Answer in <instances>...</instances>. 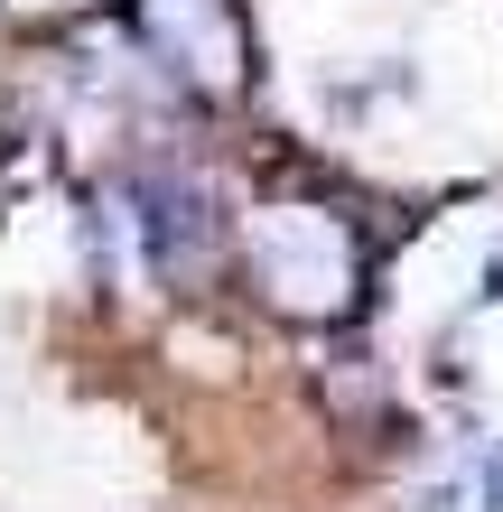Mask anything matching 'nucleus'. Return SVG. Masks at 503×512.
Masks as SVG:
<instances>
[{
    "label": "nucleus",
    "mask_w": 503,
    "mask_h": 512,
    "mask_svg": "<svg viewBox=\"0 0 503 512\" xmlns=\"http://www.w3.org/2000/svg\"><path fill=\"white\" fill-rule=\"evenodd\" d=\"M252 289L271 298L280 317H345L354 289H364V243H354V224L336 205H261L252 233Z\"/></svg>",
    "instance_id": "f257e3e1"
},
{
    "label": "nucleus",
    "mask_w": 503,
    "mask_h": 512,
    "mask_svg": "<svg viewBox=\"0 0 503 512\" xmlns=\"http://www.w3.org/2000/svg\"><path fill=\"white\" fill-rule=\"evenodd\" d=\"M131 28L159 66L205 103H233L252 84V28L233 0H131Z\"/></svg>",
    "instance_id": "f03ea898"
},
{
    "label": "nucleus",
    "mask_w": 503,
    "mask_h": 512,
    "mask_svg": "<svg viewBox=\"0 0 503 512\" xmlns=\"http://www.w3.org/2000/svg\"><path fill=\"white\" fill-rule=\"evenodd\" d=\"M140 233H150V261L177 280V270H196V261H205V243H215V215H205V196H196V187L150 177V187H140Z\"/></svg>",
    "instance_id": "7ed1b4c3"
}]
</instances>
